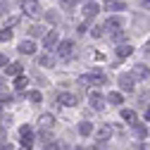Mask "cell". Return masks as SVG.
I'll return each mask as SVG.
<instances>
[{
	"label": "cell",
	"instance_id": "obj_23",
	"mask_svg": "<svg viewBox=\"0 0 150 150\" xmlns=\"http://www.w3.org/2000/svg\"><path fill=\"white\" fill-rule=\"evenodd\" d=\"M134 134H136L138 138H145V136H148V129L141 126V124H134Z\"/></svg>",
	"mask_w": 150,
	"mask_h": 150
},
{
	"label": "cell",
	"instance_id": "obj_3",
	"mask_svg": "<svg viewBox=\"0 0 150 150\" xmlns=\"http://www.w3.org/2000/svg\"><path fill=\"white\" fill-rule=\"evenodd\" d=\"M57 55H60L62 60L71 57V55H74V41H62V43L57 45Z\"/></svg>",
	"mask_w": 150,
	"mask_h": 150
},
{
	"label": "cell",
	"instance_id": "obj_27",
	"mask_svg": "<svg viewBox=\"0 0 150 150\" xmlns=\"http://www.w3.org/2000/svg\"><path fill=\"white\" fill-rule=\"evenodd\" d=\"M64 10H74V5H76V0H60Z\"/></svg>",
	"mask_w": 150,
	"mask_h": 150
},
{
	"label": "cell",
	"instance_id": "obj_14",
	"mask_svg": "<svg viewBox=\"0 0 150 150\" xmlns=\"http://www.w3.org/2000/svg\"><path fill=\"white\" fill-rule=\"evenodd\" d=\"M52 124H55V117L52 115H41L38 117V126L41 129H52Z\"/></svg>",
	"mask_w": 150,
	"mask_h": 150
},
{
	"label": "cell",
	"instance_id": "obj_32",
	"mask_svg": "<svg viewBox=\"0 0 150 150\" xmlns=\"http://www.w3.org/2000/svg\"><path fill=\"white\" fill-rule=\"evenodd\" d=\"M129 150H150V148H148V145H145V143H143V145H131V148H129Z\"/></svg>",
	"mask_w": 150,
	"mask_h": 150
},
{
	"label": "cell",
	"instance_id": "obj_17",
	"mask_svg": "<svg viewBox=\"0 0 150 150\" xmlns=\"http://www.w3.org/2000/svg\"><path fill=\"white\" fill-rule=\"evenodd\" d=\"M131 52H134V48H131L129 43H122V45L117 48V55H119V57H129Z\"/></svg>",
	"mask_w": 150,
	"mask_h": 150
},
{
	"label": "cell",
	"instance_id": "obj_15",
	"mask_svg": "<svg viewBox=\"0 0 150 150\" xmlns=\"http://www.w3.org/2000/svg\"><path fill=\"white\" fill-rule=\"evenodd\" d=\"M148 74H150V71H148L145 64H136V67H134V79H145Z\"/></svg>",
	"mask_w": 150,
	"mask_h": 150
},
{
	"label": "cell",
	"instance_id": "obj_29",
	"mask_svg": "<svg viewBox=\"0 0 150 150\" xmlns=\"http://www.w3.org/2000/svg\"><path fill=\"white\" fill-rule=\"evenodd\" d=\"M112 38H115L117 43H122V41L126 38V36H124V31H117V33H112Z\"/></svg>",
	"mask_w": 150,
	"mask_h": 150
},
{
	"label": "cell",
	"instance_id": "obj_19",
	"mask_svg": "<svg viewBox=\"0 0 150 150\" xmlns=\"http://www.w3.org/2000/svg\"><path fill=\"white\" fill-rule=\"evenodd\" d=\"M105 7L107 10H126L122 0H105Z\"/></svg>",
	"mask_w": 150,
	"mask_h": 150
},
{
	"label": "cell",
	"instance_id": "obj_34",
	"mask_svg": "<svg viewBox=\"0 0 150 150\" xmlns=\"http://www.w3.org/2000/svg\"><path fill=\"white\" fill-rule=\"evenodd\" d=\"M7 64V57H5V55H0V67H5Z\"/></svg>",
	"mask_w": 150,
	"mask_h": 150
},
{
	"label": "cell",
	"instance_id": "obj_38",
	"mask_svg": "<svg viewBox=\"0 0 150 150\" xmlns=\"http://www.w3.org/2000/svg\"><path fill=\"white\" fill-rule=\"evenodd\" d=\"M141 3H148V0H141Z\"/></svg>",
	"mask_w": 150,
	"mask_h": 150
},
{
	"label": "cell",
	"instance_id": "obj_25",
	"mask_svg": "<svg viewBox=\"0 0 150 150\" xmlns=\"http://www.w3.org/2000/svg\"><path fill=\"white\" fill-rule=\"evenodd\" d=\"M31 36H45V26H31Z\"/></svg>",
	"mask_w": 150,
	"mask_h": 150
},
{
	"label": "cell",
	"instance_id": "obj_2",
	"mask_svg": "<svg viewBox=\"0 0 150 150\" xmlns=\"http://www.w3.org/2000/svg\"><path fill=\"white\" fill-rule=\"evenodd\" d=\"M122 26H124V19H122V17H110V19H105V24H103V29H105V31H112V33H117Z\"/></svg>",
	"mask_w": 150,
	"mask_h": 150
},
{
	"label": "cell",
	"instance_id": "obj_11",
	"mask_svg": "<svg viewBox=\"0 0 150 150\" xmlns=\"http://www.w3.org/2000/svg\"><path fill=\"white\" fill-rule=\"evenodd\" d=\"M43 45H45L48 50L57 45V31H48V33L43 36Z\"/></svg>",
	"mask_w": 150,
	"mask_h": 150
},
{
	"label": "cell",
	"instance_id": "obj_9",
	"mask_svg": "<svg viewBox=\"0 0 150 150\" xmlns=\"http://www.w3.org/2000/svg\"><path fill=\"white\" fill-rule=\"evenodd\" d=\"M119 86H122V91L131 93L134 91V74H122L119 76Z\"/></svg>",
	"mask_w": 150,
	"mask_h": 150
},
{
	"label": "cell",
	"instance_id": "obj_36",
	"mask_svg": "<svg viewBox=\"0 0 150 150\" xmlns=\"http://www.w3.org/2000/svg\"><path fill=\"white\" fill-rule=\"evenodd\" d=\"M145 119H148V122H150V107H148V110H145Z\"/></svg>",
	"mask_w": 150,
	"mask_h": 150
},
{
	"label": "cell",
	"instance_id": "obj_10",
	"mask_svg": "<svg viewBox=\"0 0 150 150\" xmlns=\"http://www.w3.org/2000/svg\"><path fill=\"white\" fill-rule=\"evenodd\" d=\"M57 103H60L62 107H74V105H76V96H71V93H60V96H57Z\"/></svg>",
	"mask_w": 150,
	"mask_h": 150
},
{
	"label": "cell",
	"instance_id": "obj_8",
	"mask_svg": "<svg viewBox=\"0 0 150 150\" xmlns=\"http://www.w3.org/2000/svg\"><path fill=\"white\" fill-rule=\"evenodd\" d=\"M98 12H100V5H98V3H93V0L83 5V17H86V22H88V19H93V17H96Z\"/></svg>",
	"mask_w": 150,
	"mask_h": 150
},
{
	"label": "cell",
	"instance_id": "obj_6",
	"mask_svg": "<svg viewBox=\"0 0 150 150\" xmlns=\"http://www.w3.org/2000/svg\"><path fill=\"white\" fill-rule=\"evenodd\" d=\"M88 76H91V83H96V86H105V81H107V76H105V71L103 69H93L91 74H88Z\"/></svg>",
	"mask_w": 150,
	"mask_h": 150
},
{
	"label": "cell",
	"instance_id": "obj_13",
	"mask_svg": "<svg viewBox=\"0 0 150 150\" xmlns=\"http://www.w3.org/2000/svg\"><path fill=\"white\" fill-rule=\"evenodd\" d=\"M19 52H22V55H33V52H36L33 41H22V43H19Z\"/></svg>",
	"mask_w": 150,
	"mask_h": 150
},
{
	"label": "cell",
	"instance_id": "obj_28",
	"mask_svg": "<svg viewBox=\"0 0 150 150\" xmlns=\"http://www.w3.org/2000/svg\"><path fill=\"white\" fill-rule=\"evenodd\" d=\"M91 33H93V38H100V36H103V26H93Z\"/></svg>",
	"mask_w": 150,
	"mask_h": 150
},
{
	"label": "cell",
	"instance_id": "obj_5",
	"mask_svg": "<svg viewBox=\"0 0 150 150\" xmlns=\"http://www.w3.org/2000/svg\"><path fill=\"white\" fill-rule=\"evenodd\" d=\"M110 136H112V129H110V126H100V129L96 131V143L103 145V143L110 141Z\"/></svg>",
	"mask_w": 150,
	"mask_h": 150
},
{
	"label": "cell",
	"instance_id": "obj_1",
	"mask_svg": "<svg viewBox=\"0 0 150 150\" xmlns=\"http://www.w3.org/2000/svg\"><path fill=\"white\" fill-rule=\"evenodd\" d=\"M22 12H24L26 17H38V14H41L38 0H22Z\"/></svg>",
	"mask_w": 150,
	"mask_h": 150
},
{
	"label": "cell",
	"instance_id": "obj_20",
	"mask_svg": "<svg viewBox=\"0 0 150 150\" xmlns=\"http://www.w3.org/2000/svg\"><path fill=\"white\" fill-rule=\"evenodd\" d=\"M79 134H81V136L93 134V124H91V122H81V124H79Z\"/></svg>",
	"mask_w": 150,
	"mask_h": 150
},
{
	"label": "cell",
	"instance_id": "obj_4",
	"mask_svg": "<svg viewBox=\"0 0 150 150\" xmlns=\"http://www.w3.org/2000/svg\"><path fill=\"white\" fill-rule=\"evenodd\" d=\"M19 136H22V148L31 150V148H33V134H31V129H29V126H22V129H19Z\"/></svg>",
	"mask_w": 150,
	"mask_h": 150
},
{
	"label": "cell",
	"instance_id": "obj_30",
	"mask_svg": "<svg viewBox=\"0 0 150 150\" xmlns=\"http://www.w3.org/2000/svg\"><path fill=\"white\" fill-rule=\"evenodd\" d=\"M43 150H60V145L55 143V141H50V143H45V148Z\"/></svg>",
	"mask_w": 150,
	"mask_h": 150
},
{
	"label": "cell",
	"instance_id": "obj_35",
	"mask_svg": "<svg viewBox=\"0 0 150 150\" xmlns=\"http://www.w3.org/2000/svg\"><path fill=\"white\" fill-rule=\"evenodd\" d=\"M5 93V86H3V79H0V96H3Z\"/></svg>",
	"mask_w": 150,
	"mask_h": 150
},
{
	"label": "cell",
	"instance_id": "obj_37",
	"mask_svg": "<svg viewBox=\"0 0 150 150\" xmlns=\"http://www.w3.org/2000/svg\"><path fill=\"white\" fill-rule=\"evenodd\" d=\"M0 150H7V145H0Z\"/></svg>",
	"mask_w": 150,
	"mask_h": 150
},
{
	"label": "cell",
	"instance_id": "obj_31",
	"mask_svg": "<svg viewBox=\"0 0 150 150\" xmlns=\"http://www.w3.org/2000/svg\"><path fill=\"white\" fill-rule=\"evenodd\" d=\"M17 22H19V17H10V19H7V29H10V26H14Z\"/></svg>",
	"mask_w": 150,
	"mask_h": 150
},
{
	"label": "cell",
	"instance_id": "obj_7",
	"mask_svg": "<svg viewBox=\"0 0 150 150\" xmlns=\"http://www.w3.org/2000/svg\"><path fill=\"white\" fill-rule=\"evenodd\" d=\"M88 103H91V107H93V110H96V112L105 107V98L100 96V93H96V91H93V93H91V96H88Z\"/></svg>",
	"mask_w": 150,
	"mask_h": 150
},
{
	"label": "cell",
	"instance_id": "obj_21",
	"mask_svg": "<svg viewBox=\"0 0 150 150\" xmlns=\"http://www.w3.org/2000/svg\"><path fill=\"white\" fill-rule=\"evenodd\" d=\"M26 86H29V79L24 76V74H22V76H17V81H14V88L17 91H24Z\"/></svg>",
	"mask_w": 150,
	"mask_h": 150
},
{
	"label": "cell",
	"instance_id": "obj_16",
	"mask_svg": "<svg viewBox=\"0 0 150 150\" xmlns=\"http://www.w3.org/2000/svg\"><path fill=\"white\" fill-rule=\"evenodd\" d=\"M38 64H41V67H48V69H50V67L55 64V57H52L50 52H45V55H41V57H38Z\"/></svg>",
	"mask_w": 150,
	"mask_h": 150
},
{
	"label": "cell",
	"instance_id": "obj_33",
	"mask_svg": "<svg viewBox=\"0 0 150 150\" xmlns=\"http://www.w3.org/2000/svg\"><path fill=\"white\" fill-rule=\"evenodd\" d=\"M86 29H88V24L83 22V24H79V29H76V31H79V33H86Z\"/></svg>",
	"mask_w": 150,
	"mask_h": 150
},
{
	"label": "cell",
	"instance_id": "obj_22",
	"mask_svg": "<svg viewBox=\"0 0 150 150\" xmlns=\"http://www.w3.org/2000/svg\"><path fill=\"white\" fill-rule=\"evenodd\" d=\"M122 93H110V96H107V103H112V105H122Z\"/></svg>",
	"mask_w": 150,
	"mask_h": 150
},
{
	"label": "cell",
	"instance_id": "obj_26",
	"mask_svg": "<svg viewBox=\"0 0 150 150\" xmlns=\"http://www.w3.org/2000/svg\"><path fill=\"white\" fill-rule=\"evenodd\" d=\"M29 100H31V103H41V100H43V96H41L38 91H31V93H29Z\"/></svg>",
	"mask_w": 150,
	"mask_h": 150
},
{
	"label": "cell",
	"instance_id": "obj_12",
	"mask_svg": "<svg viewBox=\"0 0 150 150\" xmlns=\"http://www.w3.org/2000/svg\"><path fill=\"white\" fill-rule=\"evenodd\" d=\"M5 74H7V76H22V64H19V62L7 64V67H5Z\"/></svg>",
	"mask_w": 150,
	"mask_h": 150
},
{
	"label": "cell",
	"instance_id": "obj_24",
	"mask_svg": "<svg viewBox=\"0 0 150 150\" xmlns=\"http://www.w3.org/2000/svg\"><path fill=\"white\" fill-rule=\"evenodd\" d=\"M10 38H12V29H7V26L0 29V41H10Z\"/></svg>",
	"mask_w": 150,
	"mask_h": 150
},
{
	"label": "cell",
	"instance_id": "obj_18",
	"mask_svg": "<svg viewBox=\"0 0 150 150\" xmlns=\"http://www.w3.org/2000/svg\"><path fill=\"white\" fill-rule=\"evenodd\" d=\"M122 119L129 124H136V112L134 110H122Z\"/></svg>",
	"mask_w": 150,
	"mask_h": 150
}]
</instances>
